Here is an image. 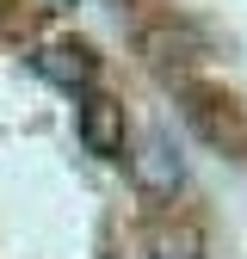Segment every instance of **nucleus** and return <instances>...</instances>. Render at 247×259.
Returning <instances> with one entry per match:
<instances>
[{
	"instance_id": "7ed1b4c3",
	"label": "nucleus",
	"mask_w": 247,
	"mask_h": 259,
	"mask_svg": "<svg viewBox=\"0 0 247 259\" xmlns=\"http://www.w3.org/2000/svg\"><path fill=\"white\" fill-rule=\"evenodd\" d=\"M37 74L56 80V87H68V93H87L93 74H99V56H93L87 44H50V50L37 56Z\"/></svg>"
},
{
	"instance_id": "f257e3e1",
	"label": "nucleus",
	"mask_w": 247,
	"mask_h": 259,
	"mask_svg": "<svg viewBox=\"0 0 247 259\" xmlns=\"http://www.w3.org/2000/svg\"><path fill=\"white\" fill-rule=\"evenodd\" d=\"M80 148L99 154V160H124L130 154V123H124V105L105 99V93H87L80 99Z\"/></svg>"
},
{
	"instance_id": "20e7f679",
	"label": "nucleus",
	"mask_w": 247,
	"mask_h": 259,
	"mask_svg": "<svg viewBox=\"0 0 247 259\" xmlns=\"http://www.w3.org/2000/svg\"><path fill=\"white\" fill-rule=\"evenodd\" d=\"M142 259H204V235L192 229V222H173V229H154L148 253Z\"/></svg>"
},
{
	"instance_id": "f03ea898",
	"label": "nucleus",
	"mask_w": 247,
	"mask_h": 259,
	"mask_svg": "<svg viewBox=\"0 0 247 259\" xmlns=\"http://www.w3.org/2000/svg\"><path fill=\"white\" fill-rule=\"evenodd\" d=\"M130 167H136V185L148 191V198H173L179 179H185L179 148L167 142V130H148V136L136 142V154H130Z\"/></svg>"
}]
</instances>
